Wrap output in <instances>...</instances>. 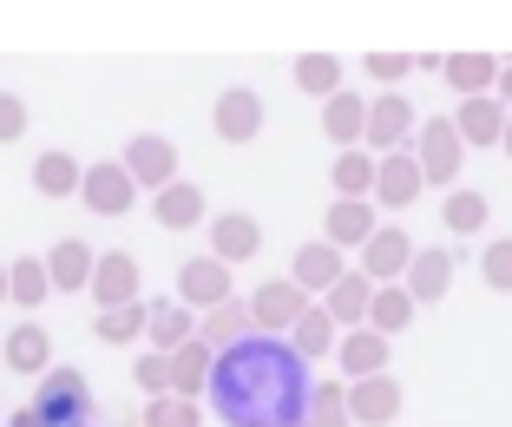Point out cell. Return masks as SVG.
<instances>
[{
  "instance_id": "obj_39",
  "label": "cell",
  "mask_w": 512,
  "mask_h": 427,
  "mask_svg": "<svg viewBox=\"0 0 512 427\" xmlns=\"http://www.w3.org/2000/svg\"><path fill=\"white\" fill-rule=\"evenodd\" d=\"M480 276L493 290H512V237H493V244L480 250Z\"/></svg>"
},
{
  "instance_id": "obj_40",
  "label": "cell",
  "mask_w": 512,
  "mask_h": 427,
  "mask_svg": "<svg viewBox=\"0 0 512 427\" xmlns=\"http://www.w3.org/2000/svg\"><path fill=\"white\" fill-rule=\"evenodd\" d=\"M132 382L145 388L151 401H158V395H171V355H138V368H132Z\"/></svg>"
},
{
  "instance_id": "obj_18",
  "label": "cell",
  "mask_w": 512,
  "mask_h": 427,
  "mask_svg": "<svg viewBox=\"0 0 512 427\" xmlns=\"http://www.w3.org/2000/svg\"><path fill=\"white\" fill-rule=\"evenodd\" d=\"M421 184H427L421 158H414V152H394V158H381L375 204H388V211H401V204H414V198H421Z\"/></svg>"
},
{
  "instance_id": "obj_24",
  "label": "cell",
  "mask_w": 512,
  "mask_h": 427,
  "mask_svg": "<svg viewBox=\"0 0 512 427\" xmlns=\"http://www.w3.org/2000/svg\"><path fill=\"white\" fill-rule=\"evenodd\" d=\"M211 375H217V349L211 342H184V349L171 355V395L197 401L204 388H211Z\"/></svg>"
},
{
  "instance_id": "obj_11",
  "label": "cell",
  "mask_w": 512,
  "mask_h": 427,
  "mask_svg": "<svg viewBox=\"0 0 512 427\" xmlns=\"http://www.w3.org/2000/svg\"><path fill=\"white\" fill-rule=\"evenodd\" d=\"M342 276H348V263H342V250H335L329 237H322V244H302L296 263H289V283H302L309 296H329Z\"/></svg>"
},
{
  "instance_id": "obj_36",
  "label": "cell",
  "mask_w": 512,
  "mask_h": 427,
  "mask_svg": "<svg viewBox=\"0 0 512 427\" xmlns=\"http://www.w3.org/2000/svg\"><path fill=\"white\" fill-rule=\"evenodd\" d=\"M296 86L316 92V99H335V92H342V60H335V53H302L296 60Z\"/></svg>"
},
{
  "instance_id": "obj_22",
  "label": "cell",
  "mask_w": 512,
  "mask_h": 427,
  "mask_svg": "<svg viewBox=\"0 0 512 427\" xmlns=\"http://www.w3.org/2000/svg\"><path fill=\"white\" fill-rule=\"evenodd\" d=\"M7 368L14 375H53V336H46L40 322H20V329H7Z\"/></svg>"
},
{
  "instance_id": "obj_15",
  "label": "cell",
  "mask_w": 512,
  "mask_h": 427,
  "mask_svg": "<svg viewBox=\"0 0 512 427\" xmlns=\"http://www.w3.org/2000/svg\"><path fill=\"white\" fill-rule=\"evenodd\" d=\"M375 198H335L329 211V244L335 250H368L375 244Z\"/></svg>"
},
{
  "instance_id": "obj_45",
  "label": "cell",
  "mask_w": 512,
  "mask_h": 427,
  "mask_svg": "<svg viewBox=\"0 0 512 427\" xmlns=\"http://www.w3.org/2000/svg\"><path fill=\"white\" fill-rule=\"evenodd\" d=\"M506 152H512V125H506Z\"/></svg>"
},
{
  "instance_id": "obj_31",
  "label": "cell",
  "mask_w": 512,
  "mask_h": 427,
  "mask_svg": "<svg viewBox=\"0 0 512 427\" xmlns=\"http://www.w3.org/2000/svg\"><path fill=\"white\" fill-rule=\"evenodd\" d=\"M329 178H335V198H375L381 158L368 152V145H362V152H342V158H335V171H329Z\"/></svg>"
},
{
  "instance_id": "obj_37",
  "label": "cell",
  "mask_w": 512,
  "mask_h": 427,
  "mask_svg": "<svg viewBox=\"0 0 512 427\" xmlns=\"http://www.w3.org/2000/svg\"><path fill=\"white\" fill-rule=\"evenodd\" d=\"M447 230H460V237H480L486 230V198L480 191H453L447 198Z\"/></svg>"
},
{
  "instance_id": "obj_4",
  "label": "cell",
  "mask_w": 512,
  "mask_h": 427,
  "mask_svg": "<svg viewBox=\"0 0 512 427\" xmlns=\"http://www.w3.org/2000/svg\"><path fill=\"white\" fill-rule=\"evenodd\" d=\"M414 158H421L427 184H453L460 178V158H467V138H460L453 119H427L421 138H414Z\"/></svg>"
},
{
  "instance_id": "obj_33",
  "label": "cell",
  "mask_w": 512,
  "mask_h": 427,
  "mask_svg": "<svg viewBox=\"0 0 512 427\" xmlns=\"http://www.w3.org/2000/svg\"><path fill=\"white\" fill-rule=\"evenodd\" d=\"M33 184H40L46 198H73V191H86V171H79L66 152H40L33 158Z\"/></svg>"
},
{
  "instance_id": "obj_8",
  "label": "cell",
  "mask_w": 512,
  "mask_h": 427,
  "mask_svg": "<svg viewBox=\"0 0 512 427\" xmlns=\"http://www.w3.org/2000/svg\"><path fill=\"white\" fill-rule=\"evenodd\" d=\"M211 125H217V138H224V145H250V138L263 132V99H256L250 86H230V92H217V112H211Z\"/></svg>"
},
{
  "instance_id": "obj_38",
  "label": "cell",
  "mask_w": 512,
  "mask_h": 427,
  "mask_svg": "<svg viewBox=\"0 0 512 427\" xmlns=\"http://www.w3.org/2000/svg\"><path fill=\"white\" fill-rule=\"evenodd\" d=\"M145 427H204V414H197V401H184V395H158L145 408Z\"/></svg>"
},
{
  "instance_id": "obj_25",
  "label": "cell",
  "mask_w": 512,
  "mask_h": 427,
  "mask_svg": "<svg viewBox=\"0 0 512 427\" xmlns=\"http://www.w3.org/2000/svg\"><path fill=\"white\" fill-rule=\"evenodd\" d=\"M263 250V230H256V217H243V211H224L211 224V257L217 263H243V257H256Z\"/></svg>"
},
{
  "instance_id": "obj_43",
  "label": "cell",
  "mask_w": 512,
  "mask_h": 427,
  "mask_svg": "<svg viewBox=\"0 0 512 427\" xmlns=\"http://www.w3.org/2000/svg\"><path fill=\"white\" fill-rule=\"evenodd\" d=\"M499 99H506V112H512V60H506V79H499Z\"/></svg>"
},
{
  "instance_id": "obj_1",
  "label": "cell",
  "mask_w": 512,
  "mask_h": 427,
  "mask_svg": "<svg viewBox=\"0 0 512 427\" xmlns=\"http://www.w3.org/2000/svg\"><path fill=\"white\" fill-rule=\"evenodd\" d=\"M309 362L283 336H250L217 355L211 401L224 427H302L309 414Z\"/></svg>"
},
{
  "instance_id": "obj_28",
  "label": "cell",
  "mask_w": 512,
  "mask_h": 427,
  "mask_svg": "<svg viewBox=\"0 0 512 427\" xmlns=\"http://www.w3.org/2000/svg\"><path fill=\"white\" fill-rule=\"evenodd\" d=\"M46 270H53V290H92V270H99V257H92L79 237H66V244L46 250Z\"/></svg>"
},
{
  "instance_id": "obj_2",
  "label": "cell",
  "mask_w": 512,
  "mask_h": 427,
  "mask_svg": "<svg viewBox=\"0 0 512 427\" xmlns=\"http://www.w3.org/2000/svg\"><path fill=\"white\" fill-rule=\"evenodd\" d=\"M40 421L46 427H92V401H86V375L79 368H53L40 382Z\"/></svg>"
},
{
  "instance_id": "obj_16",
  "label": "cell",
  "mask_w": 512,
  "mask_h": 427,
  "mask_svg": "<svg viewBox=\"0 0 512 427\" xmlns=\"http://www.w3.org/2000/svg\"><path fill=\"white\" fill-rule=\"evenodd\" d=\"M92 296H99V309H132L138 303V263L125 250H106L99 270H92Z\"/></svg>"
},
{
  "instance_id": "obj_10",
  "label": "cell",
  "mask_w": 512,
  "mask_h": 427,
  "mask_svg": "<svg viewBox=\"0 0 512 427\" xmlns=\"http://www.w3.org/2000/svg\"><path fill=\"white\" fill-rule=\"evenodd\" d=\"M348 414H355V427H388L394 414H401V382H394V375L348 382Z\"/></svg>"
},
{
  "instance_id": "obj_23",
  "label": "cell",
  "mask_w": 512,
  "mask_h": 427,
  "mask_svg": "<svg viewBox=\"0 0 512 427\" xmlns=\"http://www.w3.org/2000/svg\"><path fill=\"white\" fill-rule=\"evenodd\" d=\"M145 342H151V355H178L184 342H197V309H184V303H151Z\"/></svg>"
},
{
  "instance_id": "obj_20",
  "label": "cell",
  "mask_w": 512,
  "mask_h": 427,
  "mask_svg": "<svg viewBox=\"0 0 512 427\" xmlns=\"http://www.w3.org/2000/svg\"><path fill=\"white\" fill-rule=\"evenodd\" d=\"M414 257H421V250H414V237H407V230H375V244L362 250V270L375 276V283H401Z\"/></svg>"
},
{
  "instance_id": "obj_17",
  "label": "cell",
  "mask_w": 512,
  "mask_h": 427,
  "mask_svg": "<svg viewBox=\"0 0 512 427\" xmlns=\"http://www.w3.org/2000/svg\"><path fill=\"white\" fill-rule=\"evenodd\" d=\"M335 362H342L348 382H368V375H388V336L381 329H348L342 349H335Z\"/></svg>"
},
{
  "instance_id": "obj_14",
  "label": "cell",
  "mask_w": 512,
  "mask_h": 427,
  "mask_svg": "<svg viewBox=\"0 0 512 427\" xmlns=\"http://www.w3.org/2000/svg\"><path fill=\"white\" fill-rule=\"evenodd\" d=\"M453 125H460V138L467 145H506V125H512V112H506V99H460V112H453Z\"/></svg>"
},
{
  "instance_id": "obj_21",
  "label": "cell",
  "mask_w": 512,
  "mask_h": 427,
  "mask_svg": "<svg viewBox=\"0 0 512 427\" xmlns=\"http://www.w3.org/2000/svg\"><path fill=\"white\" fill-rule=\"evenodd\" d=\"M250 336H256V316H250V303H237V296H230L224 309H211V316H197V342H211L217 355L237 349V342H250Z\"/></svg>"
},
{
  "instance_id": "obj_42",
  "label": "cell",
  "mask_w": 512,
  "mask_h": 427,
  "mask_svg": "<svg viewBox=\"0 0 512 427\" xmlns=\"http://www.w3.org/2000/svg\"><path fill=\"white\" fill-rule=\"evenodd\" d=\"M414 66H421L414 53H368V73H375V79H407Z\"/></svg>"
},
{
  "instance_id": "obj_5",
  "label": "cell",
  "mask_w": 512,
  "mask_h": 427,
  "mask_svg": "<svg viewBox=\"0 0 512 427\" xmlns=\"http://www.w3.org/2000/svg\"><path fill=\"white\" fill-rule=\"evenodd\" d=\"M407 138H421L414 106H407L401 92H381L375 112H368V152H375V158H394V152H407Z\"/></svg>"
},
{
  "instance_id": "obj_6",
  "label": "cell",
  "mask_w": 512,
  "mask_h": 427,
  "mask_svg": "<svg viewBox=\"0 0 512 427\" xmlns=\"http://www.w3.org/2000/svg\"><path fill=\"white\" fill-rule=\"evenodd\" d=\"M178 303L197 309V316L224 309V303H230V263H217L211 250H204V257H191V263L178 270Z\"/></svg>"
},
{
  "instance_id": "obj_12",
  "label": "cell",
  "mask_w": 512,
  "mask_h": 427,
  "mask_svg": "<svg viewBox=\"0 0 512 427\" xmlns=\"http://www.w3.org/2000/svg\"><path fill=\"white\" fill-rule=\"evenodd\" d=\"M368 112H375V99H362V92H335L329 106H322V132L342 145V152H362L368 138Z\"/></svg>"
},
{
  "instance_id": "obj_34",
  "label": "cell",
  "mask_w": 512,
  "mask_h": 427,
  "mask_svg": "<svg viewBox=\"0 0 512 427\" xmlns=\"http://www.w3.org/2000/svg\"><path fill=\"white\" fill-rule=\"evenodd\" d=\"M151 329V303H132V309H99L92 316V336L106 342V349H119V342H132V336H145Z\"/></svg>"
},
{
  "instance_id": "obj_32",
  "label": "cell",
  "mask_w": 512,
  "mask_h": 427,
  "mask_svg": "<svg viewBox=\"0 0 512 427\" xmlns=\"http://www.w3.org/2000/svg\"><path fill=\"white\" fill-rule=\"evenodd\" d=\"M414 296H407V283H381L375 290V309H368V329H381V336H401L407 322H414Z\"/></svg>"
},
{
  "instance_id": "obj_29",
  "label": "cell",
  "mask_w": 512,
  "mask_h": 427,
  "mask_svg": "<svg viewBox=\"0 0 512 427\" xmlns=\"http://www.w3.org/2000/svg\"><path fill=\"white\" fill-rule=\"evenodd\" d=\"M151 211H158V230H197V224H204V191L178 178L171 191L151 198Z\"/></svg>"
},
{
  "instance_id": "obj_7",
  "label": "cell",
  "mask_w": 512,
  "mask_h": 427,
  "mask_svg": "<svg viewBox=\"0 0 512 427\" xmlns=\"http://www.w3.org/2000/svg\"><path fill=\"white\" fill-rule=\"evenodd\" d=\"M119 165L132 171L138 184H151V191H171V184H178V145H171L165 132H138Z\"/></svg>"
},
{
  "instance_id": "obj_35",
  "label": "cell",
  "mask_w": 512,
  "mask_h": 427,
  "mask_svg": "<svg viewBox=\"0 0 512 427\" xmlns=\"http://www.w3.org/2000/svg\"><path fill=\"white\" fill-rule=\"evenodd\" d=\"M302 427H355V414H348V382H322L309 388V414H302Z\"/></svg>"
},
{
  "instance_id": "obj_41",
  "label": "cell",
  "mask_w": 512,
  "mask_h": 427,
  "mask_svg": "<svg viewBox=\"0 0 512 427\" xmlns=\"http://www.w3.org/2000/svg\"><path fill=\"white\" fill-rule=\"evenodd\" d=\"M20 132H27V106H20L14 92H0V145H14Z\"/></svg>"
},
{
  "instance_id": "obj_9",
  "label": "cell",
  "mask_w": 512,
  "mask_h": 427,
  "mask_svg": "<svg viewBox=\"0 0 512 427\" xmlns=\"http://www.w3.org/2000/svg\"><path fill=\"white\" fill-rule=\"evenodd\" d=\"M79 198H86L99 217H125V211L138 204V178H132L125 165H112V158H106V165L86 171V191H79Z\"/></svg>"
},
{
  "instance_id": "obj_3",
  "label": "cell",
  "mask_w": 512,
  "mask_h": 427,
  "mask_svg": "<svg viewBox=\"0 0 512 427\" xmlns=\"http://www.w3.org/2000/svg\"><path fill=\"white\" fill-rule=\"evenodd\" d=\"M309 309H316V296L302 290V283H256V296H250L256 336H289Z\"/></svg>"
},
{
  "instance_id": "obj_27",
  "label": "cell",
  "mask_w": 512,
  "mask_h": 427,
  "mask_svg": "<svg viewBox=\"0 0 512 427\" xmlns=\"http://www.w3.org/2000/svg\"><path fill=\"white\" fill-rule=\"evenodd\" d=\"M289 349H296L302 362H322V355H335V349H342V322H335L329 309L316 303L309 316L296 322V329H289Z\"/></svg>"
},
{
  "instance_id": "obj_19",
  "label": "cell",
  "mask_w": 512,
  "mask_h": 427,
  "mask_svg": "<svg viewBox=\"0 0 512 427\" xmlns=\"http://www.w3.org/2000/svg\"><path fill=\"white\" fill-rule=\"evenodd\" d=\"M440 73L467 92V99H493L499 79H506V60H493V53H447V66H440Z\"/></svg>"
},
{
  "instance_id": "obj_44",
  "label": "cell",
  "mask_w": 512,
  "mask_h": 427,
  "mask_svg": "<svg viewBox=\"0 0 512 427\" xmlns=\"http://www.w3.org/2000/svg\"><path fill=\"white\" fill-rule=\"evenodd\" d=\"M0 303H7V263H0Z\"/></svg>"
},
{
  "instance_id": "obj_13",
  "label": "cell",
  "mask_w": 512,
  "mask_h": 427,
  "mask_svg": "<svg viewBox=\"0 0 512 427\" xmlns=\"http://www.w3.org/2000/svg\"><path fill=\"white\" fill-rule=\"evenodd\" d=\"M375 290H381V283H375L368 270H348L342 283H335V290L322 296V309H329V316L342 322V329H368V309H375Z\"/></svg>"
},
{
  "instance_id": "obj_30",
  "label": "cell",
  "mask_w": 512,
  "mask_h": 427,
  "mask_svg": "<svg viewBox=\"0 0 512 427\" xmlns=\"http://www.w3.org/2000/svg\"><path fill=\"white\" fill-rule=\"evenodd\" d=\"M46 296H53V270H46V257H14V263H7V303L40 309Z\"/></svg>"
},
{
  "instance_id": "obj_26",
  "label": "cell",
  "mask_w": 512,
  "mask_h": 427,
  "mask_svg": "<svg viewBox=\"0 0 512 427\" xmlns=\"http://www.w3.org/2000/svg\"><path fill=\"white\" fill-rule=\"evenodd\" d=\"M407 296H414V303H440V296H447V283H453V250H421V257L407 263Z\"/></svg>"
}]
</instances>
